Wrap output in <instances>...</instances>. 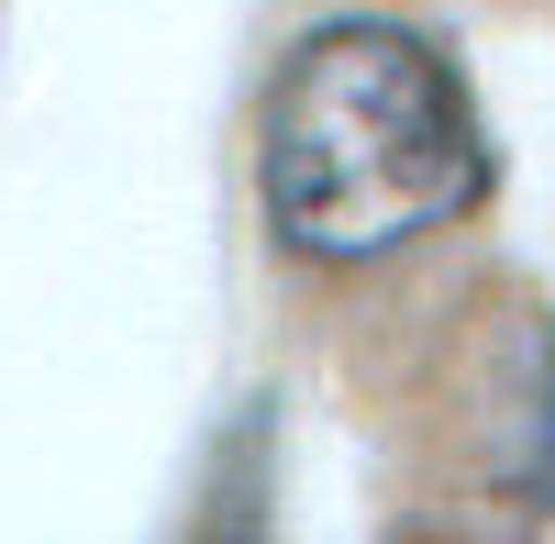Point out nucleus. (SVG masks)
Segmentation results:
<instances>
[{"instance_id":"nucleus-2","label":"nucleus","mask_w":555,"mask_h":544,"mask_svg":"<svg viewBox=\"0 0 555 544\" xmlns=\"http://www.w3.org/2000/svg\"><path fill=\"white\" fill-rule=\"evenodd\" d=\"M522 501L555 511V334H544V367H533V433H522Z\"/></svg>"},{"instance_id":"nucleus-1","label":"nucleus","mask_w":555,"mask_h":544,"mask_svg":"<svg viewBox=\"0 0 555 544\" xmlns=\"http://www.w3.org/2000/svg\"><path fill=\"white\" fill-rule=\"evenodd\" d=\"M267 234L311 267H378L489 200V122L434 34L345 12L311 23L256 112Z\"/></svg>"}]
</instances>
